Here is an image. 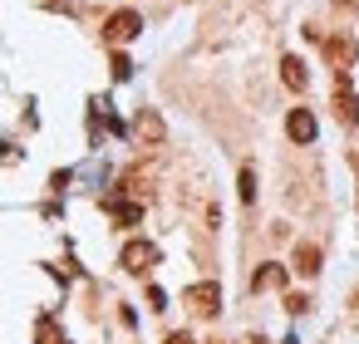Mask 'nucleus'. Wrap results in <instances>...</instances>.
Returning <instances> with one entry per match:
<instances>
[{
	"mask_svg": "<svg viewBox=\"0 0 359 344\" xmlns=\"http://www.w3.org/2000/svg\"><path fill=\"white\" fill-rule=\"evenodd\" d=\"M118 266L133 270V275H143L148 266H158V246H153V241H128V246L118 251Z\"/></svg>",
	"mask_w": 359,
	"mask_h": 344,
	"instance_id": "f257e3e1",
	"label": "nucleus"
},
{
	"mask_svg": "<svg viewBox=\"0 0 359 344\" xmlns=\"http://www.w3.org/2000/svg\"><path fill=\"white\" fill-rule=\"evenodd\" d=\"M187 310H197V315H217V305H222V285L217 280H197V285H187Z\"/></svg>",
	"mask_w": 359,
	"mask_h": 344,
	"instance_id": "f03ea898",
	"label": "nucleus"
},
{
	"mask_svg": "<svg viewBox=\"0 0 359 344\" xmlns=\"http://www.w3.org/2000/svg\"><path fill=\"white\" fill-rule=\"evenodd\" d=\"M138 30H143V15H138V11H118V15H109V25H104L109 45H128Z\"/></svg>",
	"mask_w": 359,
	"mask_h": 344,
	"instance_id": "7ed1b4c3",
	"label": "nucleus"
},
{
	"mask_svg": "<svg viewBox=\"0 0 359 344\" xmlns=\"http://www.w3.org/2000/svg\"><path fill=\"white\" fill-rule=\"evenodd\" d=\"M334 118L349 123V128L359 123V99L349 94V79H344V74H334Z\"/></svg>",
	"mask_w": 359,
	"mask_h": 344,
	"instance_id": "20e7f679",
	"label": "nucleus"
},
{
	"mask_svg": "<svg viewBox=\"0 0 359 344\" xmlns=\"http://www.w3.org/2000/svg\"><path fill=\"white\" fill-rule=\"evenodd\" d=\"M285 133H290V143H315V113L310 109H290L285 113Z\"/></svg>",
	"mask_w": 359,
	"mask_h": 344,
	"instance_id": "39448f33",
	"label": "nucleus"
},
{
	"mask_svg": "<svg viewBox=\"0 0 359 344\" xmlns=\"http://www.w3.org/2000/svg\"><path fill=\"white\" fill-rule=\"evenodd\" d=\"M325 50H330V64H334V74H349V64H354V40H349V35H334Z\"/></svg>",
	"mask_w": 359,
	"mask_h": 344,
	"instance_id": "423d86ee",
	"label": "nucleus"
},
{
	"mask_svg": "<svg viewBox=\"0 0 359 344\" xmlns=\"http://www.w3.org/2000/svg\"><path fill=\"white\" fill-rule=\"evenodd\" d=\"M280 79H285V89H305V84H310V69H305V60L285 55V60H280Z\"/></svg>",
	"mask_w": 359,
	"mask_h": 344,
	"instance_id": "0eeeda50",
	"label": "nucleus"
},
{
	"mask_svg": "<svg viewBox=\"0 0 359 344\" xmlns=\"http://www.w3.org/2000/svg\"><path fill=\"white\" fill-rule=\"evenodd\" d=\"M295 270H300V275H320V246L300 241V246H295Z\"/></svg>",
	"mask_w": 359,
	"mask_h": 344,
	"instance_id": "6e6552de",
	"label": "nucleus"
},
{
	"mask_svg": "<svg viewBox=\"0 0 359 344\" xmlns=\"http://www.w3.org/2000/svg\"><path fill=\"white\" fill-rule=\"evenodd\" d=\"M109 212H114V221H123V226H138V221H143V207H138V202H114V197H109Z\"/></svg>",
	"mask_w": 359,
	"mask_h": 344,
	"instance_id": "1a4fd4ad",
	"label": "nucleus"
},
{
	"mask_svg": "<svg viewBox=\"0 0 359 344\" xmlns=\"http://www.w3.org/2000/svg\"><path fill=\"white\" fill-rule=\"evenodd\" d=\"M251 285H256V290H280V285H285V270L271 261V266H261V270H256V280H251Z\"/></svg>",
	"mask_w": 359,
	"mask_h": 344,
	"instance_id": "9d476101",
	"label": "nucleus"
},
{
	"mask_svg": "<svg viewBox=\"0 0 359 344\" xmlns=\"http://www.w3.org/2000/svg\"><path fill=\"white\" fill-rule=\"evenodd\" d=\"M138 133H143V138H153V143H158V138H163V118H158V113H153V109H148V113H138Z\"/></svg>",
	"mask_w": 359,
	"mask_h": 344,
	"instance_id": "9b49d317",
	"label": "nucleus"
},
{
	"mask_svg": "<svg viewBox=\"0 0 359 344\" xmlns=\"http://www.w3.org/2000/svg\"><path fill=\"white\" fill-rule=\"evenodd\" d=\"M236 192H241V202H256V172H251V167H241V177H236Z\"/></svg>",
	"mask_w": 359,
	"mask_h": 344,
	"instance_id": "f8f14e48",
	"label": "nucleus"
},
{
	"mask_svg": "<svg viewBox=\"0 0 359 344\" xmlns=\"http://www.w3.org/2000/svg\"><path fill=\"white\" fill-rule=\"evenodd\" d=\"M133 74V64H128V55H114V79H128Z\"/></svg>",
	"mask_w": 359,
	"mask_h": 344,
	"instance_id": "ddd939ff",
	"label": "nucleus"
},
{
	"mask_svg": "<svg viewBox=\"0 0 359 344\" xmlns=\"http://www.w3.org/2000/svg\"><path fill=\"white\" fill-rule=\"evenodd\" d=\"M285 310H290V315H305L310 300H305V295H285Z\"/></svg>",
	"mask_w": 359,
	"mask_h": 344,
	"instance_id": "4468645a",
	"label": "nucleus"
},
{
	"mask_svg": "<svg viewBox=\"0 0 359 344\" xmlns=\"http://www.w3.org/2000/svg\"><path fill=\"white\" fill-rule=\"evenodd\" d=\"M168 344H197V339H192V334H182V329H177V334H168Z\"/></svg>",
	"mask_w": 359,
	"mask_h": 344,
	"instance_id": "2eb2a0df",
	"label": "nucleus"
},
{
	"mask_svg": "<svg viewBox=\"0 0 359 344\" xmlns=\"http://www.w3.org/2000/svg\"><path fill=\"white\" fill-rule=\"evenodd\" d=\"M251 344H271V339H251Z\"/></svg>",
	"mask_w": 359,
	"mask_h": 344,
	"instance_id": "dca6fc26",
	"label": "nucleus"
},
{
	"mask_svg": "<svg viewBox=\"0 0 359 344\" xmlns=\"http://www.w3.org/2000/svg\"><path fill=\"white\" fill-rule=\"evenodd\" d=\"M354 305H359V290H354Z\"/></svg>",
	"mask_w": 359,
	"mask_h": 344,
	"instance_id": "f3484780",
	"label": "nucleus"
}]
</instances>
